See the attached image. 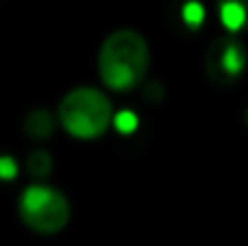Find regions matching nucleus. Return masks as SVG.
<instances>
[{"mask_svg":"<svg viewBox=\"0 0 248 246\" xmlns=\"http://www.w3.org/2000/svg\"><path fill=\"white\" fill-rule=\"evenodd\" d=\"M99 78L113 92L135 89L150 68V46L135 29L111 32L99 49Z\"/></svg>","mask_w":248,"mask_h":246,"instance_id":"nucleus-1","label":"nucleus"},{"mask_svg":"<svg viewBox=\"0 0 248 246\" xmlns=\"http://www.w3.org/2000/svg\"><path fill=\"white\" fill-rule=\"evenodd\" d=\"M116 123H118V128H121V131L130 133V131L135 128V116H130V114H125V116H118V118H116Z\"/></svg>","mask_w":248,"mask_h":246,"instance_id":"nucleus-10","label":"nucleus"},{"mask_svg":"<svg viewBox=\"0 0 248 246\" xmlns=\"http://www.w3.org/2000/svg\"><path fill=\"white\" fill-rule=\"evenodd\" d=\"M15 176H17V162H15L10 155L0 157V179L10 181V179H15Z\"/></svg>","mask_w":248,"mask_h":246,"instance_id":"nucleus-9","label":"nucleus"},{"mask_svg":"<svg viewBox=\"0 0 248 246\" xmlns=\"http://www.w3.org/2000/svg\"><path fill=\"white\" fill-rule=\"evenodd\" d=\"M248 66V53L246 46L241 44L239 34H222L217 36L205 56V68H207V78L217 84H232L236 82Z\"/></svg>","mask_w":248,"mask_h":246,"instance_id":"nucleus-4","label":"nucleus"},{"mask_svg":"<svg viewBox=\"0 0 248 246\" xmlns=\"http://www.w3.org/2000/svg\"><path fill=\"white\" fill-rule=\"evenodd\" d=\"M217 15L227 32H248V0H217Z\"/></svg>","mask_w":248,"mask_h":246,"instance_id":"nucleus-5","label":"nucleus"},{"mask_svg":"<svg viewBox=\"0 0 248 246\" xmlns=\"http://www.w3.org/2000/svg\"><path fill=\"white\" fill-rule=\"evenodd\" d=\"M58 123L78 140H94L101 138L113 123V106L101 89L78 87L61 99Z\"/></svg>","mask_w":248,"mask_h":246,"instance_id":"nucleus-2","label":"nucleus"},{"mask_svg":"<svg viewBox=\"0 0 248 246\" xmlns=\"http://www.w3.org/2000/svg\"><path fill=\"white\" fill-rule=\"evenodd\" d=\"M51 169H53V157H51L46 150H34V152H29V157H27V171H29L34 179L48 176Z\"/></svg>","mask_w":248,"mask_h":246,"instance_id":"nucleus-7","label":"nucleus"},{"mask_svg":"<svg viewBox=\"0 0 248 246\" xmlns=\"http://www.w3.org/2000/svg\"><path fill=\"white\" fill-rule=\"evenodd\" d=\"M56 131V118L48 109H34L27 114L24 118V133L34 140H44V138H51Z\"/></svg>","mask_w":248,"mask_h":246,"instance_id":"nucleus-6","label":"nucleus"},{"mask_svg":"<svg viewBox=\"0 0 248 246\" xmlns=\"http://www.w3.org/2000/svg\"><path fill=\"white\" fill-rule=\"evenodd\" d=\"M19 217L36 234H58L70 222V200L48 183H31L19 193Z\"/></svg>","mask_w":248,"mask_h":246,"instance_id":"nucleus-3","label":"nucleus"},{"mask_svg":"<svg viewBox=\"0 0 248 246\" xmlns=\"http://www.w3.org/2000/svg\"><path fill=\"white\" fill-rule=\"evenodd\" d=\"M202 19H205V10H202L200 2H193V0H190V2H186V5L181 7V22H183L188 29L200 27Z\"/></svg>","mask_w":248,"mask_h":246,"instance_id":"nucleus-8","label":"nucleus"}]
</instances>
